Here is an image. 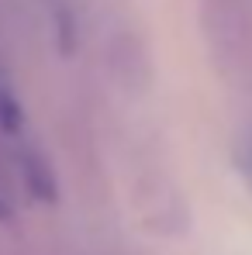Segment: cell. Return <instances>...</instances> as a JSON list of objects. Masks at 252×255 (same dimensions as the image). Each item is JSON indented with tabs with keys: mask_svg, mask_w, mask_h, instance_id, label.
<instances>
[{
	"mask_svg": "<svg viewBox=\"0 0 252 255\" xmlns=\"http://www.w3.org/2000/svg\"><path fill=\"white\" fill-rule=\"evenodd\" d=\"M249 172H252V162H249Z\"/></svg>",
	"mask_w": 252,
	"mask_h": 255,
	"instance_id": "cell-4",
	"label": "cell"
},
{
	"mask_svg": "<svg viewBox=\"0 0 252 255\" xmlns=\"http://www.w3.org/2000/svg\"><path fill=\"white\" fill-rule=\"evenodd\" d=\"M7 217H10V207H7V200L0 197V221H7Z\"/></svg>",
	"mask_w": 252,
	"mask_h": 255,
	"instance_id": "cell-3",
	"label": "cell"
},
{
	"mask_svg": "<svg viewBox=\"0 0 252 255\" xmlns=\"http://www.w3.org/2000/svg\"><path fill=\"white\" fill-rule=\"evenodd\" d=\"M21 128H24L21 100H17L10 80L0 73V131H3V134H21Z\"/></svg>",
	"mask_w": 252,
	"mask_h": 255,
	"instance_id": "cell-2",
	"label": "cell"
},
{
	"mask_svg": "<svg viewBox=\"0 0 252 255\" xmlns=\"http://www.w3.org/2000/svg\"><path fill=\"white\" fill-rule=\"evenodd\" d=\"M21 176H24V186H28V193L35 200H55V193H59L55 190V176H52L48 162H45L35 148H24L21 152Z\"/></svg>",
	"mask_w": 252,
	"mask_h": 255,
	"instance_id": "cell-1",
	"label": "cell"
}]
</instances>
